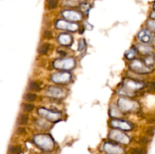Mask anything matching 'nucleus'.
<instances>
[{
  "instance_id": "0eeeda50",
  "label": "nucleus",
  "mask_w": 155,
  "mask_h": 154,
  "mask_svg": "<svg viewBox=\"0 0 155 154\" xmlns=\"http://www.w3.org/2000/svg\"><path fill=\"white\" fill-rule=\"evenodd\" d=\"M33 108L34 106L30 104H26L23 106V110L26 111V112H30V111H32L33 110Z\"/></svg>"
},
{
  "instance_id": "1a4fd4ad",
  "label": "nucleus",
  "mask_w": 155,
  "mask_h": 154,
  "mask_svg": "<svg viewBox=\"0 0 155 154\" xmlns=\"http://www.w3.org/2000/svg\"><path fill=\"white\" fill-rule=\"evenodd\" d=\"M44 37L46 38V39H51L52 37V32L50 31H45V33H44Z\"/></svg>"
},
{
  "instance_id": "423d86ee",
  "label": "nucleus",
  "mask_w": 155,
  "mask_h": 154,
  "mask_svg": "<svg viewBox=\"0 0 155 154\" xmlns=\"http://www.w3.org/2000/svg\"><path fill=\"white\" fill-rule=\"evenodd\" d=\"M58 5V0H49L48 1V6L50 9L55 8Z\"/></svg>"
},
{
  "instance_id": "f8f14e48",
  "label": "nucleus",
  "mask_w": 155,
  "mask_h": 154,
  "mask_svg": "<svg viewBox=\"0 0 155 154\" xmlns=\"http://www.w3.org/2000/svg\"><path fill=\"white\" fill-rule=\"evenodd\" d=\"M154 8H155V5H154Z\"/></svg>"
},
{
  "instance_id": "9b49d317",
  "label": "nucleus",
  "mask_w": 155,
  "mask_h": 154,
  "mask_svg": "<svg viewBox=\"0 0 155 154\" xmlns=\"http://www.w3.org/2000/svg\"><path fill=\"white\" fill-rule=\"evenodd\" d=\"M152 86H153V87L155 88V82H154V83H153V84H152Z\"/></svg>"
},
{
  "instance_id": "39448f33",
  "label": "nucleus",
  "mask_w": 155,
  "mask_h": 154,
  "mask_svg": "<svg viewBox=\"0 0 155 154\" xmlns=\"http://www.w3.org/2000/svg\"><path fill=\"white\" fill-rule=\"evenodd\" d=\"M24 98L27 101H34L36 98V95L35 94H32V93H28L25 95Z\"/></svg>"
},
{
  "instance_id": "20e7f679",
  "label": "nucleus",
  "mask_w": 155,
  "mask_h": 154,
  "mask_svg": "<svg viewBox=\"0 0 155 154\" xmlns=\"http://www.w3.org/2000/svg\"><path fill=\"white\" fill-rule=\"evenodd\" d=\"M29 87L31 90H33V91H39V90L41 89L39 85L36 83H34V82H32V83H30Z\"/></svg>"
},
{
  "instance_id": "6e6552de",
  "label": "nucleus",
  "mask_w": 155,
  "mask_h": 154,
  "mask_svg": "<svg viewBox=\"0 0 155 154\" xmlns=\"http://www.w3.org/2000/svg\"><path fill=\"white\" fill-rule=\"evenodd\" d=\"M145 150L142 148H136L131 150L130 154H144Z\"/></svg>"
},
{
  "instance_id": "f03ea898",
  "label": "nucleus",
  "mask_w": 155,
  "mask_h": 154,
  "mask_svg": "<svg viewBox=\"0 0 155 154\" xmlns=\"http://www.w3.org/2000/svg\"><path fill=\"white\" fill-rule=\"evenodd\" d=\"M18 122L20 125L27 124L28 122V116L27 114H21V115H20L19 118H18Z\"/></svg>"
},
{
  "instance_id": "f257e3e1",
  "label": "nucleus",
  "mask_w": 155,
  "mask_h": 154,
  "mask_svg": "<svg viewBox=\"0 0 155 154\" xmlns=\"http://www.w3.org/2000/svg\"><path fill=\"white\" fill-rule=\"evenodd\" d=\"M49 49V45L48 43H44L42 45H41L40 47L38 49V52H39L40 55H45L48 52Z\"/></svg>"
},
{
  "instance_id": "7ed1b4c3",
  "label": "nucleus",
  "mask_w": 155,
  "mask_h": 154,
  "mask_svg": "<svg viewBox=\"0 0 155 154\" xmlns=\"http://www.w3.org/2000/svg\"><path fill=\"white\" fill-rule=\"evenodd\" d=\"M9 152L12 154H19L21 152V148L19 146H14L9 148Z\"/></svg>"
},
{
  "instance_id": "9d476101",
  "label": "nucleus",
  "mask_w": 155,
  "mask_h": 154,
  "mask_svg": "<svg viewBox=\"0 0 155 154\" xmlns=\"http://www.w3.org/2000/svg\"><path fill=\"white\" fill-rule=\"evenodd\" d=\"M18 134H24V133H25V129L24 128H19L18 129Z\"/></svg>"
}]
</instances>
